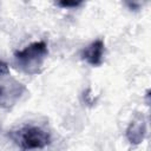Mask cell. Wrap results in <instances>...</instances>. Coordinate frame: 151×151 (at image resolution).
Segmentation results:
<instances>
[{
	"label": "cell",
	"instance_id": "52a82bcc",
	"mask_svg": "<svg viewBox=\"0 0 151 151\" xmlns=\"http://www.w3.org/2000/svg\"><path fill=\"white\" fill-rule=\"evenodd\" d=\"M8 76V67L4 61H0V77Z\"/></svg>",
	"mask_w": 151,
	"mask_h": 151
},
{
	"label": "cell",
	"instance_id": "8992f818",
	"mask_svg": "<svg viewBox=\"0 0 151 151\" xmlns=\"http://www.w3.org/2000/svg\"><path fill=\"white\" fill-rule=\"evenodd\" d=\"M81 4H83L81 1H59V2H57L58 6L64 7V8H76V7H79Z\"/></svg>",
	"mask_w": 151,
	"mask_h": 151
},
{
	"label": "cell",
	"instance_id": "7a4b0ae2",
	"mask_svg": "<svg viewBox=\"0 0 151 151\" xmlns=\"http://www.w3.org/2000/svg\"><path fill=\"white\" fill-rule=\"evenodd\" d=\"M19 143L24 150H41L51 143V136L39 126H26L19 132Z\"/></svg>",
	"mask_w": 151,
	"mask_h": 151
},
{
	"label": "cell",
	"instance_id": "3957f363",
	"mask_svg": "<svg viewBox=\"0 0 151 151\" xmlns=\"http://www.w3.org/2000/svg\"><path fill=\"white\" fill-rule=\"evenodd\" d=\"M25 91L26 87L13 78L0 79V106L11 109L20 100Z\"/></svg>",
	"mask_w": 151,
	"mask_h": 151
},
{
	"label": "cell",
	"instance_id": "277c9868",
	"mask_svg": "<svg viewBox=\"0 0 151 151\" xmlns=\"http://www.w3.org/2000/svg\"><path fill=\"white\" fill-rule=\"evenodd\" d=\"M105 42L101 39H97L88 44L81 52V58L91 66H100L104 60Z\"/></svg>",
	"mask_w": 151,
	"mask_h": 151
},
{
	"label": "cell",
	"instance_id": "5b68a950",
	"mask_svg": "<svg viewBox=\"0 0 151 151\" xmlns=\"http://www.w3.org/2000/svg\"><path fill=\"white\" fill-rule=\"evenodd\" d=\"M146 134V122L145 118L143 116H137L129 125V127L126 129L125 136L127 138V140L133 144H140Z\"/></svg>",
	"mask_w": 151,
	"mask_h": 151
},
{
	"label": "cell",
	"instance_id": "6da1fadb",
	"mask_svg": "<svg viewBox=\"0 0 151 151\" xmlns=\"http://www.w3.org/2000/svg\"><path fill=\"white\" fill-rule=\"evenodd\" d=\"M48 55L47 44L44 40L34 41L14 53L15 66L26 74H38Z\"/></svg>",
	"mask_w": 151,
	"mask_h": 151
}]
</instances>
